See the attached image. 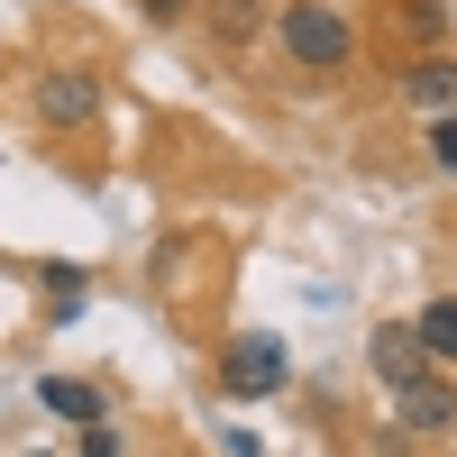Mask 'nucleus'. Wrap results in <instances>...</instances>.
I'll use <instances>...</instances> for the list:
<instances>
[{"mask_svg":"<svg viewBox=\"0 0 457 457\" xmlns=\"http://www.w3.org/2000/svg\"><path fill=\"white\" fill-rule=\"evenodd\" d=\"M430 165L457 174V120H430Z\"/></svg>","mask_w":457,"mask_h":457,"instance_id":"11","label":"nucleus"},{"mask_svg":"<svg viewBox=\"0 0 457 457\" xmlns=\"http://www.w3.org/2000/svg\"><path fill=\"white\" fill-rule=\"evenodd\" d=\"M275 37H284V55L312 64V73H329V64L357 55V28H348V10H329V0H293V10H275Z\"/></svg>","mask_w":457,"mask_h":457,"instance_id":"1","label":"nucleus"},{"mask_svg":"<svg viewBox=\"0 0 457 457\" xmlns=\"http://www.w3.org/2000/svg\"><path fill=\"white\" fill-rule=\"evenodd\" d=\"M403 28H411V37H439V28H448V0H403Z\"/></svg>","mask_w":457,"mask_h":457,"instance_id":"10","label":"nucleus"},{"mask_svg":"<svg viewBox=\"0 0 457 457\" xmlns=\"http://www.w3.org/2000/svg\"><path fill=\"white\" fill-rule=\"evenodd\" d=\"M92 110H101L92 73H46V83H37V120H46V129H83Z\"/></svg>","mask_w":457,"mask_h":457,"instance_id":"4","label":"nucleus"},{"mask_svg":"<svg viewBox=\"0 0 457 457\" xmlns=\"http://www.w3.org/2000/svg\"><path fill=\"white\" fill-rule=\"evenodd\" d=\"M394 421H403V430H421V439H430V430H457V385H448L439 366H430V375H411V385L394 394Z\"/></svg>","mask_w":457,"mask_h":457,"instance_id":"3","label":"nucleus"},{"mask_svg":"<svg viewBox=\"0 0 457 457\" xmlns=\"http://www.w3.org/2000/svg\"><path fill=\"white\" fill-rule=\"evenodd\" d=\"M37 403H46L55 421H73V430H101V411H110V394L83 385V375H46V385H37Z\"/></svg>","mask_w":457,"mask_h":457,"instance_id":"6","label":"nucleus"},{"mask_svg":"<svg viewBox=\"0 0 457 457\" xmlns=\"http://www.w3.org/2000/svg\"><path fill=\"white\" fill-rule=\"evenodd\" d=\"M403 101L421 110V120H457V64H448V55L411 64V73H403Z\"/></svg>","mask_w":457,"mask_h":457,"instance_id":"7","label":"nucleus"},{"mask_svg":"<svg viewBox=\"0 0 457 457\" xmlns=\"http://www.w3.org/2000/svg\"><path fill=\"white\" fill-rule=\"evenodd\" d=\"M220 394H228V403H265V394H284V338H275V329H238V338H220Z\"/></svg>","mask_w":457,"mask_h":457,"instance_id":"2","label":"nucleus"},{"mask_svg":"<svg viewBox=\"0 0 457 457\" xmlns=\"http://www.w3.org/2000/svg\"><path fill=\"white\" fill-rule=\"evenodd\" d=\"M411 338H421V357L448 375L457 366V293H439V302H421V312H411Z\"/></svg>","mask_w":457,"mask_h":457,"instance_id":"8","label":"nucleus"},{"mask_svg":"<svg viewBox=\"0 0 457 457\" xmlns=\"http://www.w3.org/2000/svg\"><path fill=\"white\" fill-rule=\"evenodd\" d=\"M366 357H375V375H385L394 394L411 385V375H430V357H421V338H411V320H385V329L366 338Z\"/></svg>","mask_w":457,"mask_h":457,"instance_id":"5","label":"nucleus"},{"mask_svg":"<svg viewBox=\"0 0 457 457\" xmlns=\"http://www.w3.org/2000/svg\"><path fill=\"white\" fill-rule=\"evenodd\" d=\"M202 28L220 37V46H247V37L265 28V10H256V0H202Z\"/></svg>","mask_w":457,"mask_h":457,"instance_id":"9","label":"nucleus"}]
</instances>
